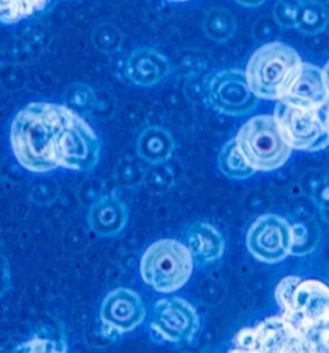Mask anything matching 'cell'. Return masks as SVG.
Segmentation results:
<instances>
[{
  "label": "cell",
  "instance_id": "cell-13",
  "mask_svg": "<svg viewBox=\"0 0 329 353\" xmlns=\"http://www.w3.org/2000/svg\"><path fill=\"white\" fill-rule=\"evenodd\" d=\"M186 241L193 260L199 265L217 262L223 257L226 251L223 235L210 223H192L186 232Z\"/></svg>",
  "mask_w": 329,
  "mask_h": 353
},
{
  "label": "cell",
  "instance_id": "cell-22",
  "mask_svg": "<svg viewBox=\"0 0 329 353\" xmlns=\"http://www.w3.org/2000/svg\"><path fill=\"white\" fill-rule=\"evenodd\" d=\"M16 352H66L68 347L62 341H57L49 336H40L30 339L14 348Z\"/></svg>",
  "mask_w": 329,
  "mask_h": 353
},
{
  "label": "cell",
  "instance_id": "cell-19",
  "mask_svg": "<svg viewBox=\"0 0 329 353\" xmlns=\"http://www.w3.org/2000/svg\"><path fill=\"white\" fill-rule=\"evenodd\" d=\"M292 235L293 243L291 254L303 256L317 248L319 243L320 230L317 223L312 221L296 223L292 225Z\"/></svg>",
  "mask_w": 329,
  "mask_h": 353
},
{
  "label": "cell",
  "instance_id": "cell-11",
  "mask_svg": "<svg viewBox=\"0 0 329 353\" xmlns=\"http://www.w3.org/2000/svg\"><path fill=\"white\" fill-rule=\"evenodd\" d=\"M208 98L219 112L241 116L251 111L257 103L246 74L238 70H228L215 74L208 85Z\"/></svg>",
  "mask_w": 329,
  "mask_h": 353
},
{
  "label": "cell",
  "instance_id": "cell-6",
  "mask_svg": "<svg viewBox=\"0 0 329 353\" xmlns=\"http://www.w3.org/2000/svg\"><path fill=\"white\" fill-rule=\"evenodd\" d=\"M235 141L248 165L259 171L282 168L291 157L292 147L274 116H257L246 122Z\"/></svg>",
  "mask_w": 329,
  "mask_h": 353
},
{
  "label": "cell",
  "instance_id": "cell-23",
  "mask_svg": "<svg viewBox=\"0 0 329 353\" xmlns=\"http://www.w3.org/2000/svg\"><path fill=\"white\" fill-rule=\"evenodd\" d=\"M300 0H281L275 7V19L284 28H295V16Z\"/></svg>",
  "mask_w": 329,
  "mask_h": 353
},
{
  "label": "cell",
  "instance_id": "cell-24",
  "mask_svg": "<svg viewBox=\"0 0 329 353\" xmlns=\"http://www.w3.org/2000/svg\"><path fill=\"white\" fill-rule=\"evenodd\" d=\"M312 198L319 205L320 210L329 207V180H321L314 186Z\"/></svg>",
  "mask_w": 329,
  "mask_h": 353
},
{
  "label": "cell",
  "instance_id": "cell-4",
  "mask_svg": "<svg viewBox=\"0 0 329 353\" xmlns=\"http://www.w3.org/2000/svg\"><path fill=\"white\" fill-rule=\"evenodd\" d=\"M277 302L282 315L297 332L329 323V287L321 281L288 276L278 284Z\"/></svg>",
  "mask_w": 329,
  "mask_h": 353
},
{
  "label": "cell",
  "instance_id": "cell-16",
  "mask_svg": "<svg viewBox=\"0 0 329 353\" xmlns=\"http://www.w3.org/2000/svg\"><path fill=\"white\" fill-rule=\"evenodd\" d=\"M137 152L139 157L151 163L165 162L172 156L174 140L169 132L159 128H150L141 132Z\"/></svg>",
  "mask_w": 329,
  "mask_h": 353
},
{
  "label": "cell",
  "instance_id": "cell-5",
  "mask_svg": "<svg viewBox=\"0 0 329 353\" xmlns=\"http://www.w3.org/2000/svg\"><path fill=\"white\" fill-rule=\"evenodd\" d=\"M195 260L187 245L175 239L152 243L141 259V280L159 293L183 288L193 274Z\"/></svg>",
  "mask_w": 329,
  "mask_h": 353
},
{
  "label": "cell",
  "instance_id": "cell-3",
  "mask_svg": "<svg viewBox=\"0 0 329 353\" xmlns=\"http://www.w3.org/2000/svg\"><path fill=\"white\" fill-rule=\"evenodd\" d=\"M301 57L283 43H270L251 57L246 77L252 92L263 99L281 101L300 72Z\"/></svg>",
  "mask_w": 329,
  "mask_h": 353
},
{
  "label": "cell",
  "instance_id": "cell-18",
  "mask_svg": "<svg viewBox=\"0 0 329 353\" xmlns=\"http://www.w3.org/2000/svg\"><path fill=\"white\" fill-rule=\"evenodd\" d=\"M219 168L226 176L243 180L255 174L254 168L248 165L237 145L235 139L228 141L219 154Z\"/></svg>",
  "mask_w": 329,
  "mask_h": 353
},
{
  "label": "cell",
  "instance_id": "cell-21",
  "mask_svg": "<svg viewBox=\"0 0 329 353\" xmlns=\"http://www.w3.org/2000/svg\"><path fill=\"white\" fill-rule=\"evenodd\" d=\"M206 32L217 41H226L235 34V21L226 10L217 8L210 12L206 19Z\"/></svg>",
  "mask_w": 329,
  "mask_h": 353
},
{
  "label": "cell",
  "instance_id": "cell-20",
  "mask_svg": "<svg viewBox=\"0 0 329 353\" xmlns=\"http://www.w3.org/2000/svg\"><path fill=\"white\" fill-rule=\"evenodd\" d=\"M50 0H0V19L14 22L43 10Z\"/></svg>",
  "mask_w": 329,
  "mask_h": 353
},
{
  "label": "cell",
  "instance_id": "cell-17",
  "mask_svg": "<svg viewBox=\"0 0 329 353\" xmlns=\"http://www.w3.org/2000/svg\"><path fill=\"white\" fill-rule=\"evenodd\" d=\"M329 10L318 0H300L296 16L295 28L305 35L319 34L328 26Z\"/></svg>",
  "mask_w": 329,
  "mask_h": 353
},
{
  "label": "cell",
  "instance_id": "cell-7",
  "mask_svg": "<svg viewBox=\"0 0 329 353\" xmlns=\"http://www.w3.org/2000/svg\"><path fill=\"white\" fill-rule=\"evenodd\" d=\"M274 117L292 148L321 150L329 145V131L319 110H305L279 101Z\"/></svg>",
  "mask_w": 329,
  "mask_h": 353
},
{
  "label": "cell",
  "instance_id": "cell-28",
  "mask_svg": "<svg viewBox=\"0 0 329 353\" xmlns=\"http://www.w3.org/2000/svg\"><path fill=\"white\" fill-rule=\"evenodd\" d=\"M321 214H323V219L329 223V207L321 208Z\"/></svg>",
  "mask_w": 329,
  "mask_h": 353
},
{
  "label": "cell",
  "instance_id": "cell-27",
  "mask_svg": "<svg viewBox=\"0 0 329 353\" xmlns=\"http://www.w3.org/2000/svg\"><path fill=\"white\" fill-rule=\"evenodd\" d=\"M323 74H324V79H326V84H327V89H328L329 95V62L327 63V65H326V68H324Z\"/></svg>",
  "mask_w": 329,
  "mask_h": 353
},
{
  "label": "cell",
  "instance_id": "cell-10",
  "mask_svg": "<svg viewBox=\"0 0 329 353\" xmlns=\"http://www.w3.org/2000/svg\"><path fill=\"white\" fill-rule=\"evenodd\" d=\"M99 315L104 334L116 338L138 329L147 317V310L137 292L123 287L104 297Z\"/></svg>",
  "mask_w": 329,
  "mask_h": 353
},
{
  "label": "cell",
  "instance_id": "cell-26",
  "mask_svg": "<svg viewBox=\"0 0 329 353\" xmlns=\"http://www.w3.org/2000/svg\"><path fill=\"white\" fill-rule=\"evenodd\" d=\"M237 1L246 7H259L263 4L265 0H237Z\"/></svg>",
  "mask_w": 329,
  "mask_h": 353
},
{
  "label": "cell",
  "instance_id": "cell-15",
  "mask_svg": "<svg viewBox=\"0 0 329 353\" xmlns=\"http://www.w3.org/2000/svg\"><path fill=\"white\" fill-rule=\"evenodd\" d=\"M169 72V62L165 57L150 48H141L129 57L126 63L128 79L139 86H152L160 83Z\"/></svg>",
  "mask_w": 329,
  "mask_h": 353
},
{
  "label": "cell",
  "instance_id": "cell-12",
  "mask_svg": "<svg viewBox=\"0 0 329 353\" xmlns=\"http://www.w3.org/2000/svg\"><path fill=\"white\" fill-rule=\"evenodd\" d=\"M328 99L323 71L315 65L303 63L296 80L281 101L305 110H320Z\"/></svg>",
  "mask_w": 329,
  "mask_h": 353
},
{
  "label": "cell",
  "instance_id": "cell-9",
  "mask_svg": "<svg viewBox=\"0 0 329 353\" xmlns=\"http://www.w3.org/2000/svg\"><path fill=\"white\" fill-rule=\"evenodd\" d=\"M247 248L255 259L275 263L291 254L292 225L277 214H263L247 232Z\"/></svg>",
  "mask_w": 329,
  "mask_h": 353
},
{
  "label": "cell",
  "instance_id": "cell-14",
  "mask_svg": "<svg viewBox=\"0 0 329 353\" xmlns=\"http://www.w3.org/2000/svg\"><path fill=\"white\" fill-rule=\"evenodd\" d=\"M88 223L101 236L117 235L128 223L126 205L114 195H103L90 207Z\"/></svg>",
  "mask_w": 329,
  "mask_h": 353
},
{
  "label": "cell",
  "instance_id": "cell-1",
  "mask_svg": "<svg viewBox=\"0 0 329 353\" xmlns=\"http://www.w3.org/2000/svg\"><path fill=\"white\" fill-rule=\"evenodd\" d=\"M10 147L19 165L35 174L58 168L86 172L101 159V140L90 125L54 103L23 107L10 125Z\"/></svg>",
  "mask_w": 329,
  "mask_h": 353
},
{
  "label": "cell",
  "instance_id": "cell-29",
  "mask_svg": "<svg viewBox=\"0 0 329 353\" xmlns=\"http://www.w3.org/2000/svg\"><path fill=\"white\" fill-rule=\"evenodd\" d=\"M324 121H326L327 129H328L329 131V103H327V114H326V119H324Z\"/></svg>",
  "mask_w": 329,
  "mask_h": 353
},
{
  "label": "cell",
  "instance_id": "cell-30",
  "mask_svg": "<svg viewBox=\"0 0 329 353\" xmlns=\"http://www.w3.org/2000/svg\"><path fill=\"white\" fill-rule=\"evenodd\" d=\"M170 1H188V0H170Z\"/></svg>",
  "mask_w": 329,
  "mask_h": 353
},
{
  "label": "cell",
  "instance_id": "cell-2",
  "mask_svg": "<svg viewBox=\"0 0 329 353\" xmlns=\"http://www.w3.org/2000/svg\"><path fill=\"white\" fill-rule=\"evenodd\" d=\"M230 352L329 353V323L297 332L282 315L268 317L259 325L241 330Z\"/></svg>",
  "mask_w": 329,
  "mask_h": 353
},
{
  "label": "cell",
  "instance_id": "cell-8",
  "mask_svg": "<svg viewBox=\"0 0 329 353\" xmlns=\"http://www.w3.org/2000/svg\"><path fill=\"white\" fill-rule=\"evenodd\" d=\"M199 326L196 307L184 298H163L153 307L152 334L163 343H189L197 335Z\"/></svg>",
  "mask_w": 329,
  "mask_h": 353
},
{
  "label": "cell",
  "instance_id": "cell-25",
  "mask_svg": "<svg viewBox=\"0 0 329 353\" xmlns=\"http://www.w3.org/2000/svg\"><path fill=\"white\" fill-rule=\"evenodd\" d=\"M72 94H74L72 102L77 104L79 107H86L88 108V107L94 104V95L85 86L77 88V90Z\"/></svg>",
  "mask_w": 329,
  "mask_h": 353
}]
</instances>
